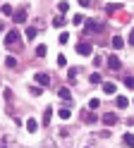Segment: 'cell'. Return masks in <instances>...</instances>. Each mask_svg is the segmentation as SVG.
Segmentation results:
<instances>
[{
    "mask_svg": "<svg viewBox=\"0 0 134 148\" xmlns=\"http://www.w3.org/2000/svg\"><path fill=\"white\" fill-rule=\"evenodd\" d=\"M5 45H7L10 50H19V48H22V36H19L17 29H10L5 34Z\"/></svg>",
    "mask_w": 134,
    "mask_h": 148,
    "instance_id": "6da1fadb",
    "label": "cell"
},
{
    "mask_svg": "<svg viewBox=\"0 0 134 148\" xmlns=\"http://www.w3.org/2000/svg\"><path fill=\"white\" fill-rule=\"evenodd\" d=\"M101 31H103V24L101 22H96V19L84 22V34H101Z\"/></svg>",
    "mask_w": 134,
    "mask_h": 148,
    "instance_id": "7a4b0ae2",
    "label": "cell"
},
{
    "mask_svg": "<svg viewBox=\"0 0 134 148\" xmlns=\"http://www.w3.org/2000/svg\"><path fill=\"white\" fill-rule=\"evenodd\" d=\"M34 81H36L41 88H43V86H50V74H48V72H38L36 77H34Z\"/></svg>",
    "mask_w": 134,
    "mask_h": 148,
    "instance_id": "3957f363",
    "label": "cell"
},
{
    "mask_svg": "<svg viewBox=\"0 0 134 148\" xmlns=\"http://www.w3.org/2000/svg\"><path fill=\"white\" fill-rule=\"evenodd\" d=\"M77 53L86 58V55H91V53H93V45H91V43H86V41H82V43H77Z\"/></svg>",
    "mask_w": 134,
    "mask_h": 148,
    "instance_id": "277c9868",
    "label": "cell"
},
{
    "mask_svg": "<svg viewBox=\"0 0 134 148\" xmlns=\"http://www.w3.org/2000/svg\"><path fill=\"white\" fill-rule=\"evenodd\" d=\"M103 124L105 127H115L117 124V115L115 112H103Z\"/></svg>",
    "mask_w": 134,
    "mask_h": 148,
    "instance_id": "5b68a950",
    "label": "cell"
},
{
    "mask_svg": "<svg viewBox=\"0 0 134 148\" xmlns=\"http://www.w3.org/2000/svg\"><path fill=\"white\" fill-rule=\"evenodd\" d=\"M108 67H110V69H115V72L122 67V62H120V58H117V55H110V58H108Z\"/></svg>",
    "mask_w": 134,
    "mask_h": 148,
    "instance_id": "8992f818",
    "label": "cell"
},
{
    "mask_svg": "<svg viewBox=\"0 0 134 148\" xmlns=\"http://www.w3.org/2000/svg\"><path fill=\"white\" fill-rule=\"evenodd\" d=\"M57 96H60L62 100H65V103H72V93H70V88H57Z\"/></svg>",
    "mask_w": 134,
    "mask_h": 148,
    "instance_id": "52a82bcc",
    "label": "cell"
},
{
    "mask_svg": "<svg viewBox=\"0 0 134 148\" xmlns=\"http://www.w3.org/2000/svg\"><path fill=\"white\" fill-rule=\"evenodd\" d=\"M15 22H17V24L26 22V7H19V10L15 12Z\"/></svg>",
    "mask_w": 134,
    "mask_h": 148,
    "instance_id": "ba28073f",
    "label": "cell"
},
{
    "mask_svg": "<svg viewBox=\"0 0 134 148\" xmlns=\"http://www.w3.org/2000/svg\"><path fill=\"white\" fill-rule=\"evenodd\" d=\"M115 91H117V86H115L113 81H105V84H103V93H108V96H113Z\"/></svg>",
    "mask_w": 134,
    "mask_h": 148,
    "instance_id": "9c48e42d",
    "label": "cell"
},
{
    "mask_svg": "<svg viewBox=\"0 0 134 148\" xmlns=\"http://www.w3.org/2000/svg\"><path fill=\"white\" fill-rule=\"evenodd\" d=\"M82 119H84L86 124H93L98 117H96V115H93V110H91V112H82Z\"/></svg>",
    "mask_w": 134,
    "mask_h": 148,
    "instance_id": "30bf717a",
    "label": "cell"
},
{
    "mask_svg": "<svg viewBox=\"0 0 134 148\" xmlns=\"http://www.w3.org/2000/svg\"><path fill=\"white\" fill-rule=\"evenodd\" d=\"M115 105H117V108H122V110H124V108L129 105V98H124V96H117V98H115Z\"/></svg>",
    "mask_w": 134,
    "mask_h": 148,
    "instance_id": "8fae6325",
    "label": "cell"
},
{
    "mask_svg": "<svg viewBox=\"0 0 134 148\" xmlns=\"http://www.w3.org/2000/svg\"><path fill=\"white\" fill-rule=\"evenodd\" d=\"M36 129H38V124H36V119H26V132H36Z\"/></svg>",
    "mask_w": 134,
    "mask_h": 148,
    "instance_id": "7c38bea8",
    "label": "cell"
},
{
    "mask_svg": "<svg viewBox=\"0 0 134 148\" xmlns=\"http://www.w3.org/2000/svg\"><path fill=\"white\" fill-rule=\"evenodd\" d=\"M5 64H7L10 69H15V67H17V58H12V55H7V58H5Z\"/></svg>",
    "mask_w": 134,
    "mask_h": 148,
    "instance_id": "4fadbf2b",
    "label": "cell"
},
{
    "mask_svg": "<svg viewBox=\"0 0 134 148\" xmlns=\"http://www.w3.org/2000/svg\"><path fill=\"white\" fill-rule=\"evenodd\" d=\"M98 108H101V100L98 98H91L89 100V110H98Z\"/></svg>",
    "mask_w": 134,
    "mask_h": 148,
    "instance_id": "5bb4252c",
    "label": "cell"
},
{
    "mask_svg": "<svg viewBox=\"0 0 134 148\" xmlns=\"http://www.w3.org/2000/svg\"><path fill=\"white\" fill-rule=\"evenodd\" d=\"M70 115H72L70 108H60V119H70Z\"/></svg>",
    "mask_w": 134,
    "mask_h": 148,
    "instance_id": "9a60e30c",
    "label": "cell"
},
{
    "mask_svg": "<svg viewBox=\"0 0 134 148\" xmlns=\"http://www.w3.org/2000/svg\"><path fill=\"white\" fill-rule=\"evenodd\" d=\"M122 143H124V146H134V136H132V134H124V136H122Z\"/></svg>",
    "mask_w": 134,
    "mask_h": 148,
    "instance_id": "2e32d148",
    "label": "cell"
},
{
    "mask_svg": "<svg viewBox=\"0 0 134 148\" xmlns=\"http://www.w3.org/2000/svg\"><path fill=\"white\" fill-rule=\"evenodd\" d=\"M122 43H124V41L120 38V36H115V38H113V48H115V50H120V48H122Z\"/></svg>",
    "mask_w": 134,
    "mask_h": 148,
    "instance_id": "e0dca14e",
    "label": "cell"
},
{
    "mask_svg": "<svg viewBox=\"0 0 134 148\" xmlns=\"http://www.w3.org/2000/svg\"><path fill=\"white\" fill-rule=\"evenodd\" d=\"M36 55H38V58H46V55H48V48H46V45H38V48H36Z\"/></svg>",
    "mask_w": 134,
    "mask_h": 148,
    "instance_id": "ac0fdd59",
    "label": "cell"
},
{
    "mask_svg": "<svg viewBox=\"0 0 134 148\" xmlns=\"http://www.w3.org/2000/svg\"><path fill=\"white\" fill-rule=\"evenodd\" d=\"M36 34H38V29H36V26H31V29H26V38H29V41L36 38Z\"/></svg>",
    "mask_w": 134,
    "mask_h": 148,
    "instance_id": "d6986e66",
    "label": "cell"
},
{
    "mask_svg": "<svg viewBox=\"0 0 134 148\" xmlns=\"http://www.w3.org/2000/svg\"><path fill=\"white\" fill-rule=\"evenodd\" d=\"M50 115H53V110H50V108H46V112H43V124L50 122Z\"/></svg>",
    "mask_w": 134,
    "mask_h": 148,
    "instance_id": "ffe728a7",
    "label": "cell"
},
{
    "mask_svg": "<svg viewBox=\"0 0 134 148\" xmlns=\"http://www.w3.org/2000/svg\"><path fill=\"white\" fill-rule=\"evenodd\" d=\"M0 10H3V14H15V10H12V5H3V7H0Z\"/></svg>",
    "mask_w": 134,
    "mask_h": 148,
    "instance_id": "44dd1931",
    "label": "cell"
},
{
    "mask_svg": "<svg viewBox=\"0 0 134 148\" xmlns=\"http://www.w3.org/2000/svg\"><path fill=\"white\" fill-rule=\"evenodd\" d=\"M53 26H57V29L65 26V19H62V17H55V19H53Z\"/></svg>",
    "mask_w": 134,
    "mask_h": 148,
    "instance_id": "7402d4cb",
    "label": "cell"
},
{
    "mask_svg": "<svg viewBox=\"0 0 134 148\" xmlns=\"http://www.w3.org/2000/svg\"><path fill=\"white\" fill-rule=\"evenodd\" d=\"M124 86H127V88H134V77H124Z\"/></svg>",
    "mask_w": 134,
    "mask_h": 148,
    "instance_id": "603a6c76",
    "label": "cell"
},
{
    "mask_svg": "<svg viewBox=\"0 0 134 148\" xmlns=\"http://www.w3.org/2000/svg\"><path fill=\"white\" fill-rule=\"evenodd\" d=\"M89 81H91V84H98V81H101V74H96V72H93L91 77H89Z\"/></svg>",
    "mask_w": 134,
    "mask_h": 148,
    "instance_id": "cb8c5ba5",
    "label": "cell"
},
{
    "mask_svg": "<svg viewBox=\"0 0 134 148\" xmlns=\"http://www.w3.org/2000/svg\"><path fill=\"white\" fill-rule=\"evenodd\" d=\"M67 41H70V34H67V31H65V34H60V43H62V45H65V43H67Z\"/></svg>",
    "mask_w": 134,
    "mask_h": 148,
    "instance_id": "d4e9b609",
    "label": "cell"
},
{
    "mask_svg": "<svg viewBox=\"0 0 134 148\" xmlns=\"http://www.w3.org/2000/svg\"><path fill=\"white\" fill-rule=\"evenodd\" d=\"M57 10H60V12H67V10H70V5H67V3H60V5H57Z\"/></svg>",
    "mask_w": 134,
    "mask_h": 148,
    "instance_id": "484cf974",
    "label": "cell"
},
{
    "mask_svg": "<svg viewBox=\"0 0 134 148\" xmlns=\"http://www.w3.org/2000/svg\"><path fill=\"white\" fill-rule=\"evenodd\" d=\"M72 22H74V24H82V22H84V17H82V14H74V17H72Z\"/></svg>",
    "mask_w": 134,
    "mask_h": 148,
    "instance_id": "4316f807",
    "label": "cell"
},
{
    "mask_svg": "<svg viewBox=\"0 0 134 148\" xmlns=\"http://www.w3.org/2000/svg\"><path fill=\"white\" fill-rule=\"evenodd\" d=\"M74 77H77V69H70V72H67V79H70V81H74Z\"/></svg>",
    "mask_w": 134,
    "mask_h": 148,
    "instance_id": "83f0119b",
    "label": "cell"
},
{
    "mask_svg": "<svg viewBox=\"0 0 134 148\" xmlns=\"http://www.w3.org/2000/svg\"><path fill=\"white\" fill-rule=\"evenodd\" d=\"M57 64H60V67H65V64H67V58H65V55H60V58H57Z\"/></svg>",
    "mask_w": 134,
    "mask_h": 148,
    "instance_id": "f1b7e54d",
    "label": "cell"
},
{
    "mask_svg": "<svg viewBox=\"0 0 134 148\" xmlns=\"http://www.w3.org/2000/svg\"><path fill=\"white\" fill-rule=\"evenodd\" d=\"M29 91H31L34 96H38V93H41V86H31V88H29Z\"/></svg>",
    "mask_w": 134,
    "mask_h": 148,
    "instance_id": "f546056e",
    "label": "cell"
},
{
    "mask_svg": "<svg viewBox=\"0 0 134 148\" xmlns=\"http://www.w3.org/2000/svg\"><path fill=\"white\" fill-rule=\"evenodd\" d=\"M79 5H82V7H89V5H91V0H79Z\"/></svg>",
    "mask_w": 134,
    "mask_h": 148,
    "instance_id": "4dcf8cb0",
    "label": "cell"
},
{
    "mask_svg": "<svg viewBox=\"0 0 134 148\" xmlns=\"http://www.w3.org/2000/svg\"><path fill=\"white\" fill-rule=\"evenodd\" d=\"M129 45H134V29L129 31Z\"/></svg>",
    "mask_w": 134,
    "mask_h": 148,
    "instance_id": "1f68e13d",
    "label": "cell"
},
{
    "mask_svg": "<svg viewBox=\"0 0 134 148\" xmlns=\"http://www.w3.org/2000/svg\"><path fill=\"white\" fill-rule=\"evenodd\" d=\"M3 29H5V24H3V22H0V31H3Z\"/></svg>",
    "mask_w": 134,
    "mask_h": 148,
    "instance_id": "d6a6232c",
    "label": "cell"
},
{
    "mask_svg": "<svg viewBox=\"0 0 134 148\" xmlns=\"http://www.w3.org/2000/svg\"><path fill=\"white\" fill-rule=\"evenodd\" d=\"M0 148H7V146H5V143H0Z\"/></svg>",
    "mask_w": 134,
    "mask_h": 148,
    "instance_id": "836d02e7",
    "label": "cell"
},
{
    "mask_svg": "<svg viewBox=\"0 0 134 148\" xmlns=\"http://www.w3.org/2000/svg\"><path fill=\"white\" fill-rule=\"evenodd\" d=\"M84 148H86V146H84Z\"/></svg>",
    "mask_w": 134,
    "mask_h": 148,
    "instance_id": "e575fe53",
    "label": "cell"
}]
</instances>
